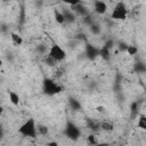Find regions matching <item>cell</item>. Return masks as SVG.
<instances>
[{
  "mask_svg": "<svg viewBox=\"0 0 146 146\" xmlns=\"http://www.w3.org/2000/svg\"><path fill=\"white\" fill-rule=\"evenodd\" d=\"M125 51L128 52V55L133 56V55H136V54H137L138 49H137V47H136V46H128V47H127V49H125Z\"/></svg>",
  "mask_w": 146,
  "mask_h": 146,
  "instance_id": "obj_20",
  "label": "cell"
},
{
  "mask_svg": "<svg viewBox=\"0 0 146 146\" xmlns=\"http://www.w3.org/2000/svg\"><path fill=\"white\" fill-rule=\"evenodd\" d=\"M47 145H50V146H57V143H56V141H51V143H47Z\"/></svg>",
  "mask_w": 146,
  "mask_h": 146,
  "instance_id": "obj_30",
  "label": "cell"
},
{
  "mask_svg": "<svg viewBox=\"0 0 146 146\" xmlns=\"http://www.w3.org/2000/svg\"><path fill=\"white\" fill-rule=\"evenodd\" d=\"M10 39H11L13 44L16 46V47H18V46H21V44L23 43V38H22L19 34H17V33L11 32V33H10Z\"/></svg>",
  "mask_w": 146,
  "mask_h": 146,
  "instance_id": "obj_10",
  "label": "cell"
},
{
  "mask_svg": "<svg viewBox=\"0 0 146 146\" xmlns=\"http://www.w3.org/2000/svg\"><path fill=\"white\" fill-rule=\"evenodd\" d=\"M119 46H120V50H122V51H125V49H127V47H128V44H125V43H123V42H120Z\"/></svg>",
  "mask_w": 146,
  "mask_h": 146,
  "instance_id": "obj_28",
  "label": "cell"
},
{
  "mask_svg": "<svg viewBox=\"0 0 146 146\" xmlns=\"http://www.w3.org/2000/svg\"><path fill=\"white\" fill-rule=\"evenodd\" d=\"M64 3H67V5H70V6H73V5H76V3H79L81 0H62Z\"/></svg>",
  "mask_w": 146,
  "mask_h": 146,
  "instance_id": "obj_26",
  "label": "cell"
},
{
  "mask_svg": "<svg viewBox=\"0 0 146 146\" xmlns=\"http://www.w3.org/2000/svg\"><path fill=\"white\" fill-rule=\"evenodd\" d=\"M1 64H2V62H1V60H0V65H1Z\"/></svg>",
  "mask_w": 146,
  "mask_h": 146,
  "instance_id": "obj_35",
  "label": "cell"
},
{
  "mask_svg": "<svg viewBox=\"0 0 146 146\" xmlns=\"http://www.w3.org/2000/svg\"><path fill=\"white\" fill-rule=\"evenodd\" d=\"M88 124H89V127H90V129H91L92 131H97L98 129H100V128H99V123H98V122L89 121V122H88Z\"/></svg>",
  "mask_w": 146,
  "mask_h": 146,
  "instance_id": "obj_23",
  "label": "cell"
},
{
  "mask_svg": "<svg viewBox=\"0 0 146 146\" xmlns=\"http://www.w3.org/2000/svg\"><path fill=\"white\" fill-rule=\"evenodd\" d=\"M94 9H95V11H96L97 14L103 15V14L106 13L107 6H106V3H105L103 0H96L95 3H94Z\"/></svg>",
  "mask_w": 146,
  "mask_h": 146,
  "instance_id": "obj_7",
  "label": "cell"
},
{
  "mask_svg": "<svg viewBox=\"0 0 146 146\" xmlns=\"http://www.w3.org/2000/svg\"><path fill=\"white\" fill-rule=\"evenodd\" d=\"M48 55L51 56L52 58H55L57 62H62L66 57L65 50L57 43H54V44L50 46V48L48 49Z\"/></svg>",
  "mask_w": 146,
  "mask_h": 146,
  "instance_id": "obj_4",
  "label": "cell"
},
{
  "mask_svg": "<svg viewBox=\"0 0 146 146\" xmlns=\"http://www.w3.org/2000/svg\"><path fill=\"white\" fill-rule=\"evenodd\" d=\"M87 140H88V143H89V144H91V145H96V144H97L96 137H95L94 135H89V136L87 137Z\"/></svg>",
  "mask_w": 146,
  "mask_h": 146,
  "instance_id": "obj_25",
  "label": "cell"
},
{
  "mask_svg": "<svg viewBox=\"0 0 146 146\" xmlns=\"http://www.w3.org/2000/svg\"><path fill=\"white\" fill-rule=\"evenodd\" d=\"M97 111H98V112H104V107H103V106H98V107H97Z\"/></svg>",
  "mask_w": 146,
  "mask_h": 146,
  "instance_id": "obj_31",
  "label": "cell"
},
{
  "mask_svg": "<svg viewBox=\"0 0 146 146\" xmlns=\"http://www.w3.org/2000/svg\"><path fill=\"white\" fill-rule=\"evenodd\" d=\"M7 30H8V29H7V26H6V25H1V29H0V31H1V32H7Z\"/></svg>",
  "mask_w": 146,
  "mask_h": 146,
  "instance_id": "obj_29",
  "label": "cell"
},
{
  "mask_svg": "<svg viewBox=\"0 0 146 146\" xmlns=\"http://www.w3.org/2000/svg\"><path fill=\"white\" fill-rule=\"evenodd\" d=\"M98 54H99V49L98 48L94 47L92 44H87V47H86V55L88 56V58L94 59L95 57L98 56Z\"/></svg>",
  "mask_w": 146,
  "mask_h": 146,
  "instance_id": "obj_8",
  "label": "cell"
},
{
  "mask_svg": "<svg viewBox=\"0 0 146 146\" xmlns=\"http://www.w3.org/2000/svg\"><path fill=\"white\" fill-rule=\"evenodd\" d=\"M99 128H100V130H103V131L110 132V131H113L114 125H113L112 123L107 122V121H103L102 123H99Z\"/></svg>",
  "mask_w": 146,
  "mask_h": 146,
  "instance_id": "obj_11",
  "label": "cell"
},
{
  "mask_svg": "<svg viewBox=\"0 0 146 146\" xmlns=\"http://www.w3.org/2000/svg\"><path fill=\"white\" fill-rule=\"evenodd\" d=\"M127 15H128V9H127L125 5L122 1H120L115 5V7L111 14V17L116 21H123L127 18Z\"/></svg>",
  "mask_w": 146,
  "mask_h": 146,
  "instance_id": "obj_3",
  "label": "cell"
},
{
  "mask_svg": "<svg viewBox=\"0 0 146 146\" xmlns=\"http://www.w3.org/2000/svg\"><path fill=\"white\" fill-rule=\"evenodd\" d=\"M137 125H138V128H140V129H143V130L146 129V117H145V115H140V116H139Z\"/></svg>",
  "mask_w": 146,
  "mask_h": 146,
  "instance_id": "obj_17",
  "label": "cell"
},
{
  "mask_svg": "<svg viewBox=\"0 0 146 146\" xmlns=\"http://www.w3.org/2000/svg\"><path fill=\"white\" fill-rule=\"evenodd\" d=\"M8 96H9V100H10V103L13 105H18V103H19V96H18V94H16L15 91H9Z\"/></svg>",
  "mask_w": 146,
  "mask_h": 146,
  "instance_id": "obj_12",
  "label": "cell"
},
{
  "mask_svg": "<svg viewBox=\"0 0 146 146\" xmlns=\"http://www.w3.org/2000/svg\"><path fill=\"white\" fill-rule=\"evenodd\" d=\"M47 51H48V49H47V47L44 44H39L36 47V52L40 54V55H46Z\"/></svg>",
  "mask_w": 146,
  "mask_h": 146,
  "instance_id": "obj_22",
  "label": "cell"
},
{
  "mask_svg": "<svg viewBox=\"0 0 146 146\" xmlns=\"http://www.w3.org/2000/svg\"><path fill=\"white\" fill-rule=\"evenodd\" d=\"M36 132H38L39 135L44 136V135H47V133H48V128H47L46 125L39 124V125H36Z\"/></svg>",
  "mask_w": 146,
  "mask_h": 146,
  "instance_id": "obj_18",
  "label": "cell"
},
{
  "mask_svg": "<svg viewBox=\"0 0 146 146\" xmlns=\"http://www.w3.org/2000/svg\"><path fill=\"white\" fill-rule=\"evenodd\" d=\"M44 63H46V65H48V66H55V65L57 64V60L47 54V55H44Z\"/></svg>",
  "mask_w": 146,
  "mask_h": 146,
  "instance_id": "obj_15",
  "label": "cell"
},
{
  "mask_svg": "<svg viewBox=\"0 0 146 146\" xmlns=\"http://www.w3.org/2000/svg\"><path fill=\"white\" fill-rule=\"evenodd\" d=\"M18 132L24 136V137H30V138H35L38 132H36V124L34 119H29L27 121H25L19 128H18Z\"/></svg>",
  "mask_w": 146,
  "mask_h": 146,
  "instance_id": "obj_1",
  "label": "cell"
},
{
  "mask_svg": "<svg viewBox=\"0 0 146 146\" xmlns=\"http://www.w3.org/2000/svg\"><path fill=\"white\" fill-rule=\"evenodd\" d=\"M62 14L64 16V22L65 23H72L75 21V14L71 10V9H63L62 10Z\"/></svg>",
  "mask_w": 146,
  "mask_h": 146,
  "instance_id": "obj_9",
  "label": "cell"
},
{
  "mask_svg": "<svg viewBox=\"0 0 146 146\" xmlns=\"http://www.w3.org/2000/svg\"><path fill=\"white\" fill-rule=\"evenodd\" d=\"M135 71H136L137 73H145V71H146V66H145V64L141 63V62L136 63V64H135Z\"/></svg>",
  "mask_w": 146,
  "mask_h": 146,
  "instance_id": "obj_16",
  "label": "cell"
},
{
  "mask_svg": "<svg viewBox=\"0 0 146 146\" xmlns=\"http://www.w3.org/2000/svg\"><path fill=\"white\" fill-rule=\"evenodd\" d=\"M113 46H114V41L111 39V40H107L106 41V43L104 44V47H106L107 49H111V48H113Z\"/></svg>",
  "mask_w": 146,
  "mask_h": 146,
  "instance_id": "obj_27",
  "label": "cell"
},
{
  "mask_svg": "<svg viewBox=\"0 0 146 146\" xmlns=\"http://www.w3.org/2000/svg\"><path fill=\"white\" fill-rule=\"evenodd\" d=\"M98 56H100V57L104 58L105 60L110 59V49H107L106 47L103 46V47L99 49V54H98Z\"/></svg>",
  "mask_w": 146,
  "mask_h": 146,
  "instance_id": "obj_14",
  "label": "cell"
},
{
  "mask_svg": "<svg viewBox=\"0 0 146 146\" xmlns=\"http://www.w3.org/2000/svg\"><path fill=\"white\" fill-rule=\"evenodd\" d=\"M54 17H55V21H56L59 25L65 24V22H64V16H63L62 11H59V10L55 9V11H54Z\"/></svg>",
  "mask_w": 146,
  "mask_h": 146,
  "instance_id": "obj_13",
  "label": "cell"
},
{
  "mask_svg": "<svg viewBox=\"0 0 146 146\" xmlns=\"http://www.w3.org/2000/svg\"><path fill=\"white\" fill-rule=\"evenodd\" d=\"M70 105H71V107H72L74 111H79V110L81 108V105H80V103H79L76 99H71V100H70Z\"/></svg>",
  "mask_w": 146,
  "mask_h": 146,
  "instance_id": "obj_21",
  "label": "cell"
},
{
  "mask_svg": "<svg viewBox=\"0 0 146 146\" xmlns=\"http://www.w3.org/2000/svg\"><path fill=\"white\" fill-rule=\"evenodd\" d=\"M70 9L75 14V16H80V17H84V16H87V15L89 14L88 8H87L81 1H80L79 3H76V5L71 6Z\"/></svg>",
  "mask_w": 146,
  "mask_h": 146,
  "instance_id": "obj_6",
  "label": "cell"
},
{
  "mask_svg": "<svg viewBox=\"0 0 146 146\" xmlns=\"http://www.w3.org/2000/svg\"><path fill=\"white\" fill-rule=\"evenodd\" d=\"M131 114H132V116H135L136 114H137V112H138V104H137V102H133L132 104H131Z\"/></svg>",
  "mask_w": 146,
  "mask_h": 146,
  "instance_id": "obj_24",
  "label": "cell"
},
{
  "mask_svg": "<svg viewBox=\"0 0 146 146\" xmlns=\"http://www.w3.org/2000/svg\"><path fill=\"white\" fill-rule=\"evenodd\" d=\"M2 112H3V107L0 105V114H2Z\"/></svg>",
  "mask_w": 146,
  "mask_h": 146,
  "instance_id": "obj_33",
  "label": "cell"
},
{
  "mask_svg": "<svg viewBox=\"0 0 146 146\" xmlns=\"http://www.w3.org/2000/svg\"><path fill=\"white\" fill-rule=\"evenodd\" d=\"M2 137H3V131H2V129L0 127V138H2Z\"/></svg>",
  "mask_w": 146,
  "mask_h": 146,
  "instance_id": "obj_32",
  "label": "cell"
},
{
  "mask_svg": "<svg viewBox=\"0 0 146 146\" xmlns=\"http://www.w3.org/2000/svg\"><path fill=\"white\" fill-rule=\"evenodd\" d=\"M64 133H65L66 137H68V138H71V139H73V140H76V139L81 136L80 129H79L75 124H73L72 122H67Z\"/></svg>",
  "mask_w": 146,
  "mask_h": 146,
  "instance_id": "obj_5",
  "label": "cell"
},
{
  "mask_svg": "<svg viewBox=\"0 0 146 146\" xmlns=\"http://www.w3.org/2000/svg\"><path fill=\"white\" fill-rule=\"evenodd\" d=\"M89 27H90V32H91L92 34H99V33H100V27H99V25L92 23Z\"/></svg>",
  "mask_w": 146,
  "mask_h": 146,
  "instance_id": "obj_19",
  "label": "cell"
},
{
  "mask_svg": "<svg viewBox=\"0 0 146 146\" xmlns=\"http://www.w3.org/2000/svg\"><path fill=\"white\" fill-rule=\"evenodd\" d=\"M2 1H5V2H6V1H9V0H2Z\"/></svg>",
  "mask_w": 146,
  "mask_h": 146,
  "instance_id": "obj_34",
  "label": "cell"
},
{
  "mask_svg": "<svg viewBox=\"0 0 146 146\" xmlns=\"http://www.w3.org/2000/svg\"><path fill=\"white\" fill-rule=\"evenodd\" d=\"M42 90L46 95L54 96V95L59 94L63 90V88L58 83H56L52 79L46 78V79H43V82H42Z\"/></svg>",
  "mask_w": 146,
  "mask_h": 146,
  "instance_id": "obj_2",
  "label": "cell"
}]
</instances>
